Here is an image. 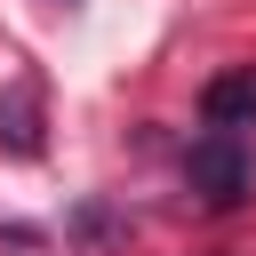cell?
Returning a JSON list of instances; mask_svg holds the SVG:
<instances>
[{"instance_id": "cell-1", "label": "cell", "mask_w": 256, "mask_h": 256, "mask_svg": "<svg viewBox=\"0 0 256 256\" xmlns=\"http://www.w3.org/2000/svg\"><path fill=\"white\" fill-rule=\"evenodd\" d=\"M184 176H192V192H200L208 208L248 200V152H240V136H200V144L184 152Z\"/></svg>"}, {"instance_id": "cell-2", "label": "cell", "mask_w": 256, "mask_h": 256, "mask_svg": "<svg viewBox=\"0 0 256 256\" xmlns=\"http://www.w3.org/2000/svg\"><path fill=\"white\" fill-rule=\"evenodd\" d=\"M200 120H208L216 136H240V128H256V64H232V72H216V80H208V96H200Z\"/></svg>"}]
</instances>
